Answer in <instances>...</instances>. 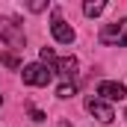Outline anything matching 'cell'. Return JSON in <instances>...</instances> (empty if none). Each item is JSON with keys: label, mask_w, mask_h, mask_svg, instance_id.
I'll return each instance as SVG.
<instances>
[{"label": "cell", "mask_w": 127, "mask_h": 127, "mask_svg": "<svg viewBox=\"0 0 127 127\" xmlns=\"http://www.w3.org/2000/svg\"><path fill=\"white\" fill-rule=\"evenodd\" d=\"M53 68H56V74L62 77V83H74V80H77V74H80V71H77L80 65H77L74 56H62V59H56Z\"/></svg>", "instance_id": "52a82bcc"}, {"label": "cell", "mask_w": 127, "mask_h": 127, "mask_svg": "<svg viewBox=\"0 0 127 127\" xmlns=\"http://www.w3.org/2000/svg\"><path fill=\"white\" fill-rule=\"evenodd\" d=\"M41 65H56V53H53V47H41Z\"/></svg>", "instance_id": "30bf717a"}, {"label": "cell", "mask_w": 127, "mask_h": 127, "mask_svg": "<svg viewBox=\"0 0 127 127\" xmlns=\"http://www.w3.org/2000/svg\"><path fill=\"white\" fill-rule=\"evenodd\" d=\"M0 38H3L6 47H12V50H21V47L27 44L24 27H21L15 18H0Z\"/></svg>", "instance_id": "6da1fadb"}, {"label": "cell", "mask_w": 127, "mask_h": 127, "mask_svg": "<svg viewBox=\"0 0 127 127\" xmlns=\"http://www.w3.org/2000/svg\"><path fill=\"white\" fill-rule=\"evenodd\" d=\"M30 9L32 12H41V9H47V3H38V0H35V3H30Z\"/></svg>", "instance_id": "4fadbf2b"}, {"label": "cell", "mask_w": 127, "mask_h": 127, "mask_svg": "<svg viewBox=\"0 0 127 127\" xmlns=\"http://www.w3.org/2000/svg\"><path fill=\"white\" fill-rule=\"evenodd\" d=\"M21 77H24L27 86H47V83L53 80V71H50L47 65H41V62H32V65H24Z\"/></svg>", "instance_id": "3957f363"}, {"label": "cell", "mask_w": 127, "mask_h": 127, "mask_svg": "<svg viewBox=\"0 0 127 127\" xmlns=\"http://www.w3.org/2000/svg\"><path fill=\"white\" fill-rule=\"evenodd\" d=\"M97 95L103 97V100H124L127 89H124V83H115V80H100V83H97Z\"/></svg>", "instance_id": "8992f818"}, {"label": "cell", "mask_w": 127, "mask_h": 127, "mask_svg": "<svg viewBox=\"0 0 127 127\" xmlns=\"http://www.w3.org/2000/svg\"><path fill=\"white\" fill-rule=\"evenodd\" d=\"M103 9H106V3H100V0H95V3H92V0H89V3H86V6H83V12H86V15H89V18H97V15H100V12H103Z\"/></svg>", "instance_id": "ba28073f"}, {"label": "cell", "mask_w": 127, "mask_h": 127, "mask_svg": "<svg viewBox=\"0 0 127 127\" xmlns=\"http://www.w3.org/2000/svg\"><path fill=\"white\" fill-rule=\"evenodd\" d=\"M0 62L6 65V68H21V59H18L15 53H3V56H0Z\"/></svg>", "instance_id": "8fae6325"}, {"label": "cell", "mask_w": 127, "mask_h": 127, "mask_svg": "<svg viewBox=\"0 0 127 127\" xmlns=\"http://www.w3.org/2000/svg\"><path fill=\"white\" fill-rule=\"evenodd\" d=\"M30 115H32V121H44V112L41 109H30Z\"/></svg>", "instance_id": "7c38bea8"}, {"label": "cell", "mask_w": 127, "mask_h": 127, "mask_svg": "<svg viewBox=\"0 0 127 127\" xmlns=\"http://www.w3.org/2000/svg\"><path fill=\"white\" fill-rule=\"evenodd\" d=\"M77 95V83H62V86H59V89H56V97H74Z\"/></svg>", "instance_id": "9c48e42d"}, {"label": "cell", "mask_w": 127, "mask_h": 127, "mask_svg": "<svg viewBox=\"0 0 127 127\" xmlns=\"http://www.w3.org/2000/svg\"><path fill=\"white\" fill-rule=\"evenodd\" d=\"M50 32H53V38H56V41H62V44H71V41H74V27L62 21L59 9H53V21H50Z\"/></svg>", "instance_id": "5b68a950"}, {"label": "cell", "mask_w": 127, "mask_h": 127, "mask_svg": "<svg viewBox=\"0 0 127 127\" xmlns=\"http://www.w3.org/2000/svg\"><path fill=\"white\" fill-rule=\"evenodd\" d=\"M97 41L100 44H112V47H127V18L106 24L100 30V35H97Z\"/></svg>", "instance_id": "7a4b0ae2"}, {"label": "cell", "mask_w": 127, "mask_h": 127, "mask_svg": "<svg viewBox=\"0 0 127 127\" xmlns=\"http://www.w3.org/2000/svg\"><path fill=\"white\" fill-rule=\"evenodd\" d=\"M86 109H89V115H95L100 124H109V121L115 118L112 106H109L106 100H100V97H86Z\"/></svg>", "instance_id": "277c9868"}]
</instances>
